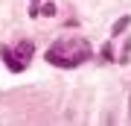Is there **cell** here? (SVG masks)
Returning a JSON list of instances; mask_svg holds the SVG:
<instances>
[{
	"instance_id": "cell-1",
	"label": "cell",
	"mask_w": 131,
	"mask_h": 126,
	"mask_svg": "<svg viewBox=\"0 0 131 126\" xmlns=\"http://www.w3.org/2000/svg\"><path fill=\"white\" fill-rule=\"evenodd\" d=\"M90 53L93 50H90V44L84 38H61V41H56L44 53V59L50 65H56V68H76L82 62H88Z\"/></svg>"
},
{
	"instance_id": "cell-2",
	"label": "cell",
	"mask_w": 131,
	"mask_h": 126,
	"mask_svg": "<svg viewBox=\"0 0 131 126\" xmlns=\"http://www.w3.org/2000/svg\"><path fill=\"white\" fill-rule=\"evenodd\" d=\"M12 53H15V59H18V62L29 65V59H32V53H35V44H32V41H20L18 50H12Z\"/></svg>"
},
{
	"instance_id": "cell-3",
	"label": "cell",
	"mask_w": 131,
	"mask_h": 126,
	"mask_svg": "<svg viewBox=\"0 0 131 126\" xmlns=\"http://www.w3.org/2000/svg\"><path fill=\"white\" fill-rule=\"evenodd\" d=\"M0 56H3V62H6V68H9L12 73H20V70L26 68L24 62H18V59H15V53L9 50V47H3V50H0Z\"/></svg>"
},
{
	"instance_id": "cell-4",
	"label": "cell",
	"mask_w": 131,
	"mask_h": 126,
	"mask_svg": "<svg viewBox=\"0 0 131 126\" xmlns=\"http://www.w3.org/2000/svg\"><path fill=\"white\" fill-rule=\"evenodd\" d=\"M128 23H131V18H128V15H125V18H119L117 23H114V35H119V32H122V29H125V27H128Z\"/></svg>"
},
{
	"instance_id": "cell-5",
	"label": "cell",
	"mask_w": 131,
	"mask_h": 126,
	"mask_svg": "<svg viewBox=\"0 0 131 126\" xmlns=\"http://www.w3.org/2000/svg\"><path fill=\"white\" fill-rule=\"evenodd\" d=\"M35 3H38V0H32V6H35Z\"/></svg>"
}]
</instances>
